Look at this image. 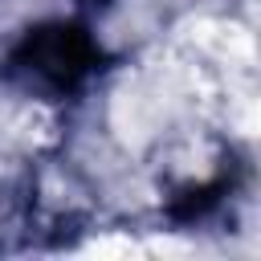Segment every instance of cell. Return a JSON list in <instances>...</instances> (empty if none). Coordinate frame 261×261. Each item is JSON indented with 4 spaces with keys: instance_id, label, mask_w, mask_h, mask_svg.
<instances>
[{
    "instance_id": "cell-1",
    "label": "cell",
    "mask_w": 261,
    "mask_h": 261,
    "mask_svg": "<svg viewBox=\"0 0 261 261\" xmlns=\"http://www.w3.org/2000/svg\"><path fill=\"white\" fill-rule=\"evenodd\" d=\"M98 61L94 41L73 24H41L12 49V69L45 90H73Z\"/></svg>"
}]
</instances>
